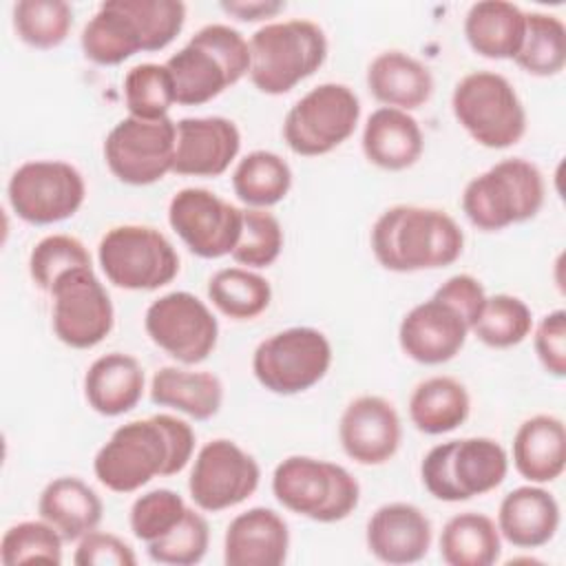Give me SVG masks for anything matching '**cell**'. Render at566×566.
I'll return each instance as SVG.
<instances>
[{
    "mask_svg": "<svg viewBox=\"0 0 566 566\" xmlns=\"http://www.w3.org/2000/svg\"><path fill=\"white\" fill-rule=\"evenodd\" d=\"M192 451V427L177 416L157 413L117 427L95 453L93 471L108 491L133 493L157 475L184 471Z\"/></svg>",
    "mask_w": 566,
    "mask_h": 566,
    "instance_id": "cell-1",
    "label": "cell"
},
{
    "mask_svg": "<svg viewBox=\"0 0 566 566\" xmlns=\"http://www.w3.org/2000/svg\"><path fill=\"white\" fill-rule=\"evenodd\" d=\"M371 252L391 272L438 270L455 263L464 250V232L444 210L391 206L371 226Z\"/></svg>",
    "mask_w": 566,
    "mask_h": 566,
    "instance_id": "cell-2",
    "label": "cell"
},
{
    "mask_svg": "<svg viewBox=\"0 0 566 566\" xmlns=\"http://www.w3.org/2000/svg\"><path fill=\"white\" fill-rule=\"evenodd\" d=\"M164 66L172 77L175 102L201 106L248 75L250 42L228 24H206Z\"/></svg>",
    "mask_w": 566,
    "mask_h": 566,
    "instance_id": "cell-3",
    "label": "cell"
},
{
    "mask_svg": "<svg viewBox=\"0 0 566 566\" xmlns=\"http://www.w3.org/2000/svg\"><path fill=\"white\" fill-rule=\"evenodd\" d=\"M327 57L325 31L305 18L270 22L250 38V80L265 95H283L314 75Z\"/></svg>",
    "mask_w": 566,
    "mask_h": 566,
    "instance_id": "cell-4",
    "label": "cell"
},
{
    "mask_svg": "<svg viewBox=\"0 0 566 566\" xmlns=\"http://www.w3.org/2000/svg\"><path fill=\"white\" fill-rule=\"evenodd\" d=\"M544 177L522 157L502 159L473 177L462 192L467 219L484 232H497L533 219L544 206Z\"/></svg>",
    "mask_w": 566,
    "mask_h": 566,
    "instance_id": "cell-5",
    "label": "cell"
},
{
    "mask_svg": "<svg viewBox=\"0 0 566 566\" xmlns=\"http://www.w3.org/2000/svg\"><path fill=\"white\" fill-rule=\"evenodd\" d=\"M272 493L283 509L321 524L345 520L360 500V486L345 467L310 455L281 460L272 473Z\"/></svg>",
    "mask_w": 566,
    "mask_h": 566,
    "instance_id": "cell-6",
    "label": "cell"
},
{
    "mask_svg": "<svg viewBox=\"0 0 566 566\" xmlns=\"http://www.w3.org/2000/svg\"><path fill=\"white\" fill-rule=\"evenodd\" d=\"M509 473L504 447L484 436L449 440L429 449L420 464L424 489L442 502H464L497 489Z\"/></svg>",
    "mask_w": 566,
    "mask_h": 566,
    "instance_id": "cell-7",
    "label": "cell"
},
{
    "mask_svg": "<svg viewBox=\"0 0 566 566\" xmlns=\"http://www.w3.org/2000/svg\"><path fill=\"white\" fill-rule=\"evenodd\" d=\"M458 124L484 148H509L526 133V111L513 84L493 71L467 73L453 88Z\"/></svg>",
    "mask_w": 566,
    "mask_h": 566,
    "instance_id": "cell-8",
    "label": "cell"
},
{
    "mask_svg": "<svg viewBox=\"0 0 566 566\" xmlns=\"http://www.w3.org/2000/svg\"><path fill=\"white\" fill-rule=\"evenodd\" d=\"M97 261L106 279L122 290L150 292L168 285L179 272L172 243L150 226H115L97 245Z\"/></svg>",
    "mask_w": 566,
    "mask_h": 566,
    "instance_id": "cell-9",
    "label": "cell"
},
{
    "mask_svg": "<svg viewBox=\"0 0 566 566\" xmlns=\"http://www.w3.org/2000/svg\"><path fill=\"white\" fill-rule=\"evenodd\" d=\"M358 119V95L345 84L325 82L307 91L287 111L283 139L296 155H327L354 135Z\"/></svg>",
    "mask_w": 566,
    "mask_h": 566,
    "instance_id": "cell-10",
    "label": "cell"
},
{
    "mask_svg": "<svg viewBox=\"0 0 566 566\" xmlns=\"http://www.w3.org/2000/svg\"><path fill=\"white\" fill-rule=\"evenodd\" d=\"M332 365V345L316 327H287L261 340L252 354V371L261 387L294 396L321 382Z\"/></svg>",
    "mask_w": 566,
    "mask_h": 566,
    "instance_id": "cell-11",
    "label": "cell"
},
{
    "mask_svg": "<svg viewBox=\"0 0 566 566\" xmlns=\"http://www.w3.org/2000/svg\"><path fill=\"white\" fill-rule=\"evenodd\" d=\"M13 212L33 226H51L73 217L86 197L82 172L55 159H35L18 166L7 186Z\"/></svg>",
    "mask_w": 566,
    "mask_h": 566,
    "instance_id": "cell-12",
    "label": "cell"
},
{
    "mask_svg": "<svg viewBox=\"0 0 566 566\" xmlns=\"http://www.w3.org/2000/svg\"><path fill=\"white\" fill-rule=\"evenodd\" d=\"M177 144V122L161 119H119L104 139L108 170L128 186H148L172 172Z\"/></svg>",
    "mask_w": 566,
    "mask_h": 566,
    "instance_id": "cell-13",
    "label": "cell"
},
{
    "mask_svg": "<svg viewBox=\"0 0 566 566\" xmlns=\"http://www.w3.org/2000/svg\"><path fill=\"white\" fill-rule=\"evenodd\" d=\"M53 296V332L73 349L99 345L115 325V310L91 268L64 272L49 292Z\"/></svg>",
    "mask_w": 566,
    "mask_h": 566,
    "instance_id": "cell-14",
    "label": "cell"
},
{
    "mask_svg": "<svg viewBox=\"0 0 566 566\" xmlns=\"http://www.w3.org/2000/svg\"><path fill=\"white\" fill-rule=\"evenodd\" d=\"M148 338L184 365L206 360L219 338V323L210 307L190 292H168L153 301L144 316Z\"/></svg>",
    "mask_w": 566,
    "mask_h": 566,
    "instance_id": "cell-15",
    "label": "cell"
},
{
    "mask_svg": "<svg viewBox=\"0 0 566 566\" xmlns=\"http://www.w3.org/2000/svg\"><path fill=\"white\" fill-rule=\"evenodd\" d=\"M168 223L201 259L232 254L243 228V210L206 188H181L168 203Z\"/></svg>",
    "mask_w": 566,
    "mask_h": 566,
    "instance_id": "cell-16",
    "label": "cell"
},
{
    "mask_svg": "<svg viewBox=\"0 0 566 566\" xmlns=\"http://www.w3.org/2000/svg\"><path fill=\"white\" fill-rule=\"evenodd\" d=\"M256 460L228 438L206 442L192 464L188 491L201 511L219 513L245 502L259 486Z\"/></svg>",
    "mask_w": 566,
    "mask_h": 566,
    "instance_id": "cell-17",
    "label": "cell"
},
{
    "mask_svg": "<svg viewBox=\"0 0 566 566\" xmlns=\"http://www.w3.org/2000/svg\"><path fill=\"white\" fill-rule=\"evenodd\" d=\"M402 438L400 416L382 396L354 398L338 422V440L347 458L358 464L376 467L389 462Z\"/></svg>",
    "mask_w": 566,
    "mask_h": 566,
    "instance_id": "cell-18",
    "label": "cell"
},
{
    "mask_svg": "<svg viewBox=\"0 0 566 566\" xmlns=\"http://www.w3.org/2000/svg\"><path fill=\"white\" fill-rule=\"evenodd\" d=\"M469 332L458 310L431 296L405 314L398 327V343L411 360L420 365H442L460 354Z\"/></svg>",
    "mask_w": 566,
    "mask_h": 566,
    "instance_id": "cell-19",
    "label": "cell"
},
{
    "mask_svg": "<svg viewBox=\"0 0 566 566\" xmlns=\"http://www.w3.org/2000/svg\"><path fill=\"white\" fill-rule=\"evenodd\" d=\"M241 148V133L228 117H184L177 122L172 172L186 177L223 175Z\"/></svg>",
    "mask_w": 566,
    "mask_h": 566,
    "instance_id": "cell-20",
    "label": "cell"
},
{
    "mask_svg": "<svg viewBox=\"0 0 566 566\" xmlns=\"http://www.w3.org/2000/svg\"><path fill=\"white\" fill-rule=\"evenodd\" d=\"M365 539L376 559L385 564H413L429 553L431 522L416 504L389 502L371 513Z\"/></svg>",
    "mask_w": 566,
    "mask_h": 566,
    "instance_id": "cell-21",
    "label": "cell"
},
{
    "mask_svg": "<svg viewBox=\"0 0 566 566\" xmlns=\"http://www.w3.org/2000/svg\"><path fill=\"white\" fill-rule=\"evenodd\" d=\"M285 520L265 506L239 513L226 528L223 562L228 566H281L287 557Z\"/></svg>",
    "mask_w": 566,
    "mask_h": 566,
    "instance_id": "cell-22",
    "label": "cell"
},
{
    "mask_svg": "<svg viewBox=\"0 0 566 566\" xmlns=\"http://www.w3.org/2000/svg\"><path fill=\"white\" fill-rule=\"evenodd\" d=\"M559 528V504L542 486H517L509 491L497 509L500 535L517 548H539Z\"/></svg>",
    "mask_w": 566,
    "mask_h": 566,
    "instance_id": "cell-23",
    "label": "cell"
},
{
    "mask_svg": "<svg viewBox=\"0 0 566 566\" xmlns=\"http://www.w3.org/2000/svg\"><path fill=\"white\" fill-rule=\"evenodd\" d=\"M424 148V137L416 117L407 111L380 106L363 128V153L369 164L382 170L411 168Z\"/></svg>",
    "mask_w": 566,
    "mask_h": 566,
    "instance_id": "cell-24",
    "label": "cell"
},
{
    "mask_svg": "<svg viewBox=\"0 0 566 566\" xmlns=\"http://www.w3.org/2000/svg\"><path fill=\"white\" fill-rule=\"evenodd\" d=\"M142 396L144 369L135 356L122 352L104 354L84 374V398L99 416H122L135 409Z\"/></svg>",
    "mask_w": 566,
    "mask_h": 566,
    "instance_id": "cell-25",
    "label": "cell"
},
{
    "mask_svg": "<svg viewBox=\"0 0 566 566\" xmlns=\"http://www.w3.org/2000/svg\"><path fill=\"white\" fill-rule=\"evenodd\" d=\"M515 471L533 482L557 480L566 469V429L557 416L537 413L526 418L513 438Z\"/></svg>",
    "mask_w": 566,
    "mask_h": 566,
    "instance_id": "cell-26",
    "label": "cell"
},
{
    "mask_svg": "<svg viewBox=\"0 0 566 566\" xmlns=\"http://www.w3.org/2000/svg\"><path fill=\"white\" fill-rule=\"evenodd\" d=\"M369 93L389 108L413 111L433 93L431 71L405 51H382L367 66Z\"/></svg>",
    "mask_w": 566,
    "mask_h": 566,
    "instance_id": "cell-27",
    "label": "cell"
},
{
    "mask_svg": "<svg viewBox=\"0 0 566 566\" xmlns=\"http://www.w3.org/2000/svg\"><path fill=\"white\" fill-rule=\"evenodd\" d=\"M38 513L62 535L64 542H75L97 528L104 504L84 480L62 475L42 489Z\"/></svg>",
    "mask_w": 566,
    "mask_h": 566,
    "instance_id": "cell-28",
    "label": "cell"
},
{
    "mask_svg": "<svg viewBox=\"0 0 566 566\" xmlns=\"http://www.w3.org/2000/svg\"><path fill=\"white\" fill-rule=\"evenodd\" d=\"M526 13L506 0H482L471 4L464 18L469 46L489 60H513L522 46Z\"/></svg>",
    "mask_w": 566,
    "mask_h": 566,
    "instance_id": "cell-29",
    "label": "cell"
},
{
    "mask_svg": "<svg viewBox=\"0 0 566 566\" xmlns=\"http://www.w3.org/2000/svg\"><path fill=\"white\" fill-rule=\"evenodd\" d=\"M150 400L195 420H210L221 409L223 385L210 371L161 367L150 380Z\"/></svg>",
    "mask_w": 566,
    "mask_h": 566,
    "instance_id": "cell-30",
    "label": "cell"
},
{
    "mask_svg": "<svg viewBox=\"0 0 566 566\" xmlns=\"http://www.w3.org/2000/svg\"><path fill=\"white\" fill-rule=\"evenodd\" d=\"M469 391L451 376H431L418 382L409 398L411 424L427 436H440L458 429L469 418Z\"/></svg>",
    "mask_w": 566,
    "mask_h": 566,
    "instance_id": "cell-31",
    "label": "cell"
},
{
    "mask_svg": "<svg viewBox=\"0 0 566 566\" xmlns=\"http://www.w3.org/2000/svg\"><path fill=\"white\" fill-rule=\"evenodd\" d=\"M502 535L497 524L475 511L447 520L440 533V557L449 566H491L500 559Z\"/></svg>",
    "mask_w": 566,
    "mask_h": 566,
    "instance_id": "cell-32",
    "label": "cell"
},
{
    "mask_svg": "<svg viewBox=\"0 0 566 566\" xmlns=\"http://www.w3.org/2000/svg\"><path fill=\"white\" fill-rule=\"evenodd\" d=\"M80 44L84 55L99 66H115L142 51V38L119 0H106L84 24Z\"/></svg>",
    "mask_w": 566,
    "mask_h": 566,
    "instance_id": "cell-33",
    "label": "cell"
},
{
    "mask_svg": "<svg viewBox=\"0 0 566 566\" xmlns=\"http://www.w3.org/2000/svg\"><path fill=\"white\" fill-rule=\"evenodd\" d=\"M290 188L292 170L272 150L248 153L232 172V190L250 208H270L283 201Z\"/></svg>",
    "mask_w": 566,
    "mask_h": 566,
    "instance_id": "cell-34",
    "label": "cell"
},
{
    "mask_svg": "<svg viewBox=\"0 0 566 566\" xmlns=\"http://www.w3.org/2000/svg\"><path fill=\"white\" fill-rule=\"evenodd\" d=\"M208 298L223 316L252 321L268 310L272 287L265 276L248 268H221L208 281Z\"/></svg>",
    "mask_w": 566,
    "mask_h": 566,
    "instance_id": "cell-35",
    "label": "cell"
},
{
    "mask_svg": "<svg viewBox=\"0 0 566 566\" xmlns=\"http://www.w3.org/2000/svg\"><path fill=\"white\" fill-rule=\"evenodd\" d=\"M520 69L537 77H551L566 66V27L553 13H526L522 46L513 57Z\"/></svg>",
    "mask_w": 566,
    "mask_h": 566,
    "instance_id": "cell-36",
    "label": "cell"
},
{
    "mask_svg": "<svg viewBox=\"0 0 566 566\" xmlns=\"http://www.w3.org/2000/svg\"><path fill=\"white\" fill-rule=\"evenodd\" d=\"M533 329V314L528 305L513 294L486 296L482 312L471 327L478 340L489 347L506 349L520 345Z\"/></svg>",
    "mask_w": 566,
    "mask_h": 566,
    "instance_id": "cell-37",
    "label": "cell"
},
{
    "mask_svg": "<svg viewBox=\"0 0 566 566\" xmlns=\"http://www.w3.org/2000/svg\"><path fill=\"white\" fill-rule=\"evenodd\" d=\"M73 27V9L64 0H20L13 7V29L33 49L60 46Z\"/></svg>",
    "mask_w": 566,
    "mask_h": 566,
    "instance_id": "cell-38",
    "label": "cell"
},
{
    "mask_svg": "<svg viewBox=\"0 0 566 566\" xmlns=\"http://www.w3.org/2000/svg\"><path fill=\"white\" fill-rule=\"evenodd\" d=\"M124 99L130 117L161 119L175 102V86L164 64L144 62L133 66L124 77Z\"/></svg>",
    "mask_w": 566,
    "mask_h": 566,
    "instance_id": "cell-39",
    "label": "cell"
},
{
    "mask_svg": "<svg viewBox=\"0 0 566 566\" xmlns=\"http://www.w3.org/2000/svg\"><path fill=\"white\" fill-rule=\"evenodd\" d=\"M62 535L46 520H27L9 526L0 542L4 566L46 562L62 564Z\"/></svg>",
    "mask_w": 566,
    "mask_h": 566,
    "instance_id": "cell-40",
    "label": "cell"
},
{
    "mask_svg": "<svg viewBox=\"0 0 566 566\" xmlns=\"http://www.w3.org/2000/svg\"><path fill=\"white\" fill-rule=\"evenodd\" d=\"M124 11L133 18L142 51L166 49L184 29L186 4L181 0H119Z\"/></svg>",
    "mask_w": 566,
    "mask_h": 566,
    "instance_id": "cell-41",
    "label": "cell"
},
{
    "mask_svg": "<svg viewBox=\"0 0 566 566\" xmlns=\"http://www.w3.org/2000/svg\"><path fill=\"white\" fill-rule=\"evenodd\" d=\"M91 265L93 263L86 245L71 234H49L40 239L29 254V274L44 292H51L53 283L64 272Z\"/></svg>",
    "mask_w": 566,
    "mask_h": 566,
    "instance_id": "cell-42",
    "label": "cell"
},
{
    "mask_svg": "<svg viewBox=\"0 0 566 566\" xmlns=\"http://www.w3.org/2000/svg\"><path fill=\"white\" fill-rule=\"evenodd\" d=\"M210 544V526L201 513L186 509L181 522L164 537L146 544L148 557L168 566H192L203 559Z\"/></svg>",
    "mask_w": 566,
    "mask_h": 566,
    "instance_id": "cell-43",
    "label": "cell"
},
{
    "mask_svg": "<svg viewBox=\"0 0 566 566\" xmlns=\"http://www.w3.org/2000/svg\"><path fill=\"white\" fill-rule=\"evenodd\" d=\"M281 250H283V230L279 219L263 208H245L241 237L230 256L239 265L268 268L279 259Z\"/></svg>",
    "mask_w": 566,
    "mask_h": 566,
    "instance_id": "cell-44",
    "label": "cell"
},
{
    "mask_svg": "<svg viewBox=\"0 0 566 566\" xmlns=\"http://www.w3.org/2000/svg\"><path fill=\"white\" fill-rule=\"evenodd\" d=\"M186 502L177 491L153 489L139 495L130 506V531L133 535L150 544L168 535L186 515Z\"/></svg>",
    "mask_w": 566,
    "mask_h": 566,
    "instance_id": "cell-45",
    "label": "cell"
},
{
    "mask_svg": "<svg viewBox=\"0 0 566 566\" xmlns=\"http://www.w3.org/2000/svg\"><path fill=\"white\" fill-rule=\"evenodd\" d=\"M535 354L544 369L555 376H566V312L553 310L546 314L535 329Z\"/></svg>",
    "mask_w": 566,
    "mask_h": 566,
    "instance_id": "cell-46",
    "label": "cell"
},
{
    "mask_svg": "<svg viewBox=\"0 0 566 566\" xmlns=\"http://www.w3.org/2000/svg\"><path fill=\"white\" fill-rule=\"evenodd\" d=\"M73 562L77 566H135L137 557L122 537L91 531L80 539Z\"/></svg>",
    "mask_w": 566,
    "mask_h": 566,
    "instance_id": "cell-47",
    "label": "cell"
},
{
    "mask_svg": "<svg viewBox=\"0 0 566 566\" xmlns=\"http://www.w3.org/2000/svg\"><path fill=\"white\" fill-rule=\"evenodd\" d=\"M433 296H438L440 301L458 310L460 316L467 321L469 329L475 325L482 312V305L486 301V292L482 283L471 274H453L433 292Z\"/></svg>",
    "mask_w": 566,
    "mask_h": 566,
    "instance_id": "cell-48",
    "label": "cell"
},
{
    "mask_svg": "<svg viewBox=\"0 0 566 566\" xmlns=\"http://www.w3.org/2000/svg\"><path fill=\"white\" fill-rule=\"evenodd\" d=\"M221 9L230 15H234L237 20L243 22H259V20H268L274 18L279 11L285 9V2L281 0H223Z\"/></svg>",
    "mask_w": 566,
    "mask_h": 566,
    "instance_id": "cell-49",
    "label": "cell"
}]
</instances>
